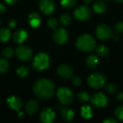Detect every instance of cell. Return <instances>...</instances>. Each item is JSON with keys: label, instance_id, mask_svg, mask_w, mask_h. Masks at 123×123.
Masks as SVG:
<instances>
[{"label": "cell", "instance_id": "e0dca14e", "mask_svg": "<svg viewBox=\"0 0 123 123\" xmlns=\"http://www.w3.org/2000/svg\"><path fill=\"white\" fill-rule=\"evenodd\" d=\"M39 107V103L37 101L32 99L30 101H29L26 105H25V112H27V114L28 115H33L35 114Z\"/></svg>", "mask_w": 123, "mask_h": 123}, {"label": "cell", "instance_id": "44dd1931", "mask_svg": "<svg viewBox=\"0 0 123 123\" xmlns=\"http://www.w3.org/2000/svg\"><path fill=\"white\" fill-rule=\"evenodd\" d=\"M93 114V109L89 105H84L81 108V115L84 119H91Z\"/></svg>", "mask_w": 123, "mask_h": 123}, {"label": "cell", "instance_id": "9a60e30c", "mask_svg": "<svg viewBox=\"0 0 123 123\" xmlns=\"http://www.w3.org/2000/svg\"><path fill=\"white\" fill-rule=\"evenodd\" d=\"M28 37V32L25 29H19L13 34L12 40L14 43L21 44L24 43Z\"/></svg>", "mask_w": 123, "mask_h": 123}, {"label": "cell", "instance_id": "4fadbf2b", "mask_svg": "<svg viewBox=\"0 0 123 123\" xmlns=\"http://www.w3.org/2000/svg\"><path fill=\"white\" fill-rule=\"evenodd\" d=\"M40 119L42 123H53L55 119V113L51 108L46 107L42 110V112L40 115Z\"/></svg>", "mask_w": 123, "mask_h": 123}, {"label": "cell", "instance_id": "277c9868", "mask_svg": "<svg viewBox=\"0 0 123 123\" xmlns=\"http://www.w3.org/2000/svg\"><path fill=\"white\" fill-rule=\"evenodd\" d=\"M107 82L106 76L100 73H93L87 78L88 85L94 89H100L103 88Z\"/></svg>", "mask_w": 123, "mask_h": 123}, {"label": "cell", "instance_id": "ba28073f", "mask_svg": "<svg viewBox=\"0 0 123 123\" xmlns=\"http://www.w3.org/2000/svg\"><path fill=\"white\" fill-rule=\"evenodd\" d=\"M74 15L79 21H85L91 17L92 10L87 4L81 5L74 10Z\"/></svg>", "mask_w": 123, "mask_h": 123}, {"label": "cell", "instance_id": "7402d4cb", "mask_svg": "<svg viewBox=\"0 0 123 123\" xmlns=\"http://www.w3.org/2000/svg\"><path fill=\"white\" fill-rule=\"evenodd\" d=\"M11 36V32L9 29L6 27L0 28V43H5L8 41Z\"/></svg>", "mask_w": 123, "mask_h": 123}, {"label": "cell", "instance_id": "7c38bea8", "mask_svg": "<svg viewBox=\"0 0 123 123\" xmlns=\"http://www.w3.org/2000/svg\"><path fill=\"white\" fill-rule=\"evenodd\" d=\"M39 7L41 12L46 15L53 14L55 10V5L53 0H40Z\"/></svg>", "mask_w": 123, "mask_h": 123}, {"label": "cell", "instance_id": "f546056e", "mask_svg": "<svg viewBox=\"0 0 123 123\" xmlns=\"http://www.w3.org/2000/svg\"><path fill=\"white\" fill-rule=\"evenodd\" d=\"M1 53H2V55L4 58H10L14 54V50L12 48H10V47H6V48H4L2 50V52Z\"/></svg>", "mask_w": 123, "mask_h": 123}, {"label": "cell", "instance_id": "8992f818", "mask_svg": "<svg viewBox=\"0 0 123 123\" xmlns=\"http://www.w3.org/2000/svg\"><path fill=\"white\" fill-rule=\"evenodd\" d=\"M14 53L17 55V58L23 62H27L30 61L32 57V49L25 45H21L16 48Z\"/></svg>", "mask_w": 123, "mask_h": 123}, {"label": "cell", "instance_id": "f35d334b", "mask_svg": "<svg viewBox=\"0 0 123 123\" xmlns=\"http://www.w3.org/2000/svg\"><path fill=\"white\" fill-rule=\"evenodd\" d=\"M5 9H6V7H5V6H4L3 4L0 3V14H3V13L4 12Z\"/></svg>", "mask_w": 123, "mask_h": 123}, {"label": "cell", "instance_id": "f1b7e54d", "mask_svg": "<svg viewBox=\"0 0 123 123\" xmlns=\"http://www.w3.org/2000/svg\"><path fill=\"white\" fill-rule=\"evenodd\" d=\"M77 98L81 102H86L90 99L89 94L86 92H84V91L79 92L78 94H77Z\"/></svg>", "mask_w": 123, "mask_h": 123}, {"label": "cell", "instance_id": "30bf717a", "mask_svg": "<svg viewBox=\"0 0 123 123\" xmlns=\"http://www.w3.org/2000/svg\"><path fill=\"white\" fill-rule=\"evenodd\" d=\"M90 102L94 107L102 108L107 106L108 103V99L105 94L102 92H98L94 94L90 97Z\"/></svg>", "mask_w": 123, "mask_h": 123}, {"label": "cell", "instance_id": "2e32d148", "mask_svg": "<svg viewBox=\"0 0 123 123\" xmlns=\"http://www.w3.org/2000/svg\"><path fill=\"white\" fill-rule=\"evenodd\" d=\"M27 22L32 27H37L41 23V17L37 12H32L28 16Z\"/></svg>", "mask_w": 123, "mask_h": 123}, {"label": "cell", "instance_id": "d6986e66", "mask_svg": "<svg viewBox=\"0 0 123 123\" xmlns=\"http://www.w3.org/2000/svg\"><path fill=\"white\" fill-rule=\"evenodd\" d=\"M86 64L89 68H95L99 64V58L94 54H90L86 57Z\"/></svg>", "mask_w": 123, "mask_h": 123}, {"label": "cell", "instance_id": "484cf974", "mask_svg": "<svg viewBox=\"0 0 123 123\" xmlns=\"http://www.w3.org/2000/svg\"><path fill=\"white\" fill-rule=\"evenodd\" d=\"M76 2L77 0H61V4L63 8L69 9L74 7L76 4Z\"/></svg>", "mask_w": 123, "mask_h": 123}, {"label": "cell", "instance_id": "ab89813d", "mask_svg": "<svg viewBox=\"0 0 123 123\" xmlns=\"http://www.w3.org/2000/svg\"><path fill=\"white\" fill-rule=\"evenodd\" d=\"M84 1V2L85 3V4H90L92 1H93V0H83Z\"/></svg>", "mask_w": 123, "mask_h": 123}, {"label": "cell", "instance_id": "b9f144b4", "mask_svg": "<svg viewBox=\"0 0 123 123\" xmlns=\"http://www.w3.org/2000/svg\"><path fill=\"white\" fill-rule=\"evenodd\" d=\"M0 25H1V20H0Z\"/></svg>", "mask_w": 123, "mask_h": 123}, {"label": "cell", "instance_id": "3957f363", "mask_svg": "<svg viewBox=\"0 0 123 123\" xmlns=\"http://www.w3.org/2000/svg\"><path fill=\"white\" fill-rule=\"evenodd\" d=\"M50 65V58L45 53H38L34 57L32 61V68L36 71H43L46 70Z\"/></svg>", "mask_w": 123, "mask_h": 123}, {"label": "cell", "instance_id": "6da1fadb", "mask_svg": "<svg viewBox=\"0 0 123 123\" xmlns=\"http://www.w3.org/2000/svg\"><path fill=\"white\" fill-rule=\"evenodd\" d=\"M33 92L35 97L40 99L51 98L55 91L54 83L48 79H40L33 84Z\"/></svg>", "mask_w": 123, "mask_h": 123}, {"label": "cell", "instance_id": "7a4b0ae2", "mask_svg": "<svg viewBox=\"0 0 123 123\" xmlns=\"http://www.w3.org/2000/svg\"><path fill=\"white\" fill-rule=\"evenodd\" d=\"M76 47L81 52H92L96 48V40L92 35L84 34L77 38Z\"/></svg>", "mask_w": 123, "mask_h": 123}, {"label": "cell", "instance_id": "4dcf8cb0", "mask_svg": "<svg viewBox=\"0 0 123 123\" xmlns=\"http://www.w3.org/2000/svg\"><path fill=\"white\" fill-rule=\"evenodd\" d=\"M115 117L120 120V121H123V106H119L117 107H116L115 110Z\"/></svg>", "mask_w": 123, "mask_h": 123}, {"label": "cell", "instance_id": "8fae6325", "mask_svg": "<svg viewBox=\"0 0 123 123\" xmlns=\"http://www.w3.org/2000/svg\"><path fill=\"white\" fill-rule=\"evenodd\" d=\"M57 73L61 78L63 79H71V77L73 76L74 70L70 65L63 63L58 66L57 68Z\"/></svg>", "mask_w": 123, "mask_h": 123}, {"label": "cell", "instance_id": "60d3db41", "mask_svg": "<svg viewBox=\"0 0 123 123\" xmlns=\"http://www.w3.org/2000/svg\"><path fill=\"white\" fill-rule=\"evenodd\" d=\"M114 1L119 3V4H123V0H114Z\"/></svg>", "mask_w": 123, "mask_h": 123}, {"label": "cell", "instance_id": "5b68a950", "mask_svg": "<svg viewBox=\"0 0 123 123\" xmlns=\"http://www.w3.org/2000/svg\"><path fill=\"white\" fill-rule=\"evenodd\" d=\"M56 95L59 102L63 105H68L71 104L74 99V92L68 87L66 86L58 88Z\"/></svg>", "mask_w": 123, "mask_h": 123}, {"label": "cell", "instance_id": "ac0fdd59", "mask_svg": "<svg viewBox=\"0 0 123 123\" xmlns=\"http://www.w3.org/2000/svg\"><path fill=\"white\" fill-rule=\"evenodd\" d=\"M61 116L66 121H71L75 116L74 111L68 107H63L61 110Z\"/></svg>", "mask_w": 123, "mask_h": 123}, {"label": "cell", "instance_id": "e575fe53", "mask_svg": "<svg viewBox=\"0 0 123 123\" xmlns=\"http://www.w3.org/2000/svg\"><path fill=\"white\" fill-rule=\"evenodd\" d=\"M17 21H16V19H10L9 22H8V26H9V27H10V28H14V27H15V26L17 25Z\"/></svg>", "mask_w": 123, "mask_h": 123}, {"label": "cell", "instance_id": "836d02e7", "mask_svg": "<svg viewBox=\"0 0 123 123\" xmlns=\"http://www.w3.org/2000/svg\"><path fill=\"white\" fill-rule=\"evenodd\" d=\"M71 83L74 86H79L81 84V79L78 76H72L71 77Z\"/></svg>", "mask_w": 123, "mask_h": 123}, {"label": "cell", "instance_id": "4316f807", "mask_svg": "<svg viewBox=\"0 0 123 123\" xmlns=\"http://www.w3.org/2000/svg\"><path fill=\"white\" fill-rule=\"evenodd\" d=\"M9 68V62L4 58H0V74H4L7 71Z\"/></svg>", "mask_w": 123, "mask_h": 123}, {"label": "cell", "instance_id": "cb8c5ba5", "mask_svg": "<svg viewBox=\"0 0 123 123\" xmlns=\"http://www.w3.org/2000/svg\"><path fill=\"white\" fill-rule=\"evenodd\" d=\"M95 50H96V53L102 57L107 56L109 54V48H107V46H106L105 45H98L95 48Z\"/></svg>", "mask_w": 123, "mask_h": 123}, {"label": "cell", "instance_id": "ffe728a7", "mask_svg": "<svg viewBox=\"0 0 123 123\" xmlns=\"http://www.w3.org/2000/svg\"><path fill=\"white\" fill-rule=\"evenodd\" d=\"M93 10L97 14H103L107 10V4L102 1H96L93 4Z\"/></svg>", "mask_w": 123, "mask_h": 123}, {"label": "cell", "instance_id": "52a82bcc", "mask_svg": "<svg viewBox=\"0 0 123 123\" xmlns=\"http://www.w3.org/2000/svg\"><path fill=\"white\" fill-rule=\"evenodd\" d=\"M96 36L101 40H107L112 37L113 32L110 26L105 24L99 25L95 29Z\"/></svg>", "mask_w": 123, "mask_h": 123}, {"label": "cell", "instance_id": "9c48e42d", "mask_svg": "<svg viewBox=\"0 0 123 123\" xmlns=\"http://www.w3.org/2000/svg\"><path fill=\"white\" fill-rule=\"evenodd\" d=\"M53 40L58 45H63L68 40V33L63 28H56L53 33Z\"/></svg>", "mask_w": 123, "mask_h": 123}, {"label": "cell", "instance_id": "1f68e13d", "mask_svg": "<svg viewBox=\"0 0 123 123\" xmlns=\"http://www.w3.org/2000/svg\"><path fill=\"white\" fill-rule=\"evenodd\" d=\"M47 24L48 25V27L53 30H55L58 26V20L54 18V17H51V18H49L47 21Z\"/></svg>", "mask_w": 123, "mask_h": 123}, {"label": "cell", "instance_id": "d6a6232c", "mask_svg": "<svg viewBox=\"0 0 123 123\" xmlns=\"http://www.w3.org/2000/svg\"><path fill=\"white\" fill-rule=\"evenodd\" d=\"M114 30L117 34L123 33V22H119L116 23L114 27Z\"/></svg>", "mask_w": 123, "mask_h": 123}, {"label": "cell", "instance_id": "74e56055", "mask_svg": "<svg viewBox=\"0 0 123 123\" xmlns=\"http://www.w3.org/2000/svg\"><path fill=\"white\" fill-rule=\"evenodd\" d=\"M5 2L9 5H14L17 3V0H4Z\"/></svg>", "mask_w": 123, "mask_h": 123}, {"label": "cell", "instance_id": "603a6c76", "mask_svg": "<svg viewBox=\"0 0 123 123\" xmlns=\"http://www.w3.org/2000/svg\"><path fill=\"white\" fill-rule=\"evenodd\" d=\"M60 24L63 27H67L70 25V24L72 22V17L68 13H63L61 15L59 19Z\"/></svg>", "mask_w": 123, "mask_h": 123}, {"label": "cell", "instance_id": "83f0119b", "mask_svg": "<svg viewBox=\"0 0 123 123\" xmlns=\"http://www.w3.org/2000/svg\"><path fill=\"white\" fill-rule=\"evenodd\" d=\"M105 92L109 94H114L117 92V86L113 83H109L105 86Z\"/></svg>", "mask_w": 123, "mask_h": 123}, {"label": "cell", "instance_id": "8d00e7d4", "mask_svg": "<svg viewBox=\"0 0 123 123\" xmlns=\"http://www.w3.org/2000/svg\"><path fill=\"white\" fill-rule=\"evenodd\" d=\"M116 99L119 102H123V92H119L116 95Z\"/></svg>", "mask_w": 123, "mask_h": 123}, {"label": "cell", "instance_id": "d590c367", "mask_svg": "<svg viewBox=\"0 0 123 123\" xmlns=\"http://www.w3.org/2000/svg\"><path fill=\"white\" fill-rule=\"evenodd\" d=\"M104 123H117V120L114 119L113 117H107V119H105L104 120Z\"/></svg>", "mask_w": 123, "mask_h": 123}, {"label": "cell", "instance_id": "5bb4252c", "mask_svg": "<svg viewBox=\"0 0 123 123\" xmlns=\"http://www.w3.org/2000/svg\"><path fill=\"white\" fill-rule=\"evenodd\" d=\"M6 104L9 108L19 112L20 109L22 107L23 102L19 97L16 95H12L7 98Z\"/></svg>", "mask_w": 123, "mask_h": 123}, {"label": "cell", "instance_id": "d4e9b609", "mask_svg": "<svg viewBox=\"0 0 123 123\" xmlns=\"http://www.w3.org/2000/svg\"><path fill=\"white\" fill-rule=\"evenodd\" d=\"M16 72H17V74L18 75V76H19L21 78H24L29 74L30 68L27 66H20L19 67L17 68Z\"/></svg>", "mask_w": 123, "mask_h": 123}]
</instances>
